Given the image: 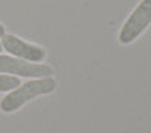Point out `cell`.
Returning <instances> with one entry per match:
<instances>
[{
  "instance_id": "cell-1",
  "label": "cell",
  "mask_w": 151,
  "mask_h": 133,
  "mask_svg": "<svg viewBox=\"0 0 151 133\" xmlns=\"http://www.w3.org/2000/svg\"><path fill=\"white\" fill-rule=\"evenodd\" d=\"M56 88H58V83L52 76L42 77V79H32L20 85L18 88L9 91L5 98H2V101H0V109L5 114L15 112L23 104L33 100L35 97L52 94L53 91H56Z\"/></svg>"
},
{
  "instance_id": "cell-2",
  "label": "cell",
  "mask_w": 151,
  "mask_h": 133,
  "mask_svg": "<svg viewBox=\"0 0 151 133\" xmlns=\"http://www.w3.org/2000/svg\"><path fill=\"white\" fill-rule=\"evenodd\" d=\"M151 24V0H141L119 30L118 40L127 45L136 41Z\"/></svg>"
},
{
  "instance_id": "cell-3",
  "label": "cell",
  "mask_w": 151,
  "mask_h": 133,
  "mask_svg": "<svg viewBox=\"0 0 151 133\" xmlns=\"http://www.w3.org/2000/svg\"><path fill=\"white\" fill-rule=\"evenodd\" d=\"M0 73L15 77H30V79H42L53 74V68L45 64L27 62L14 56L0 55Z\"/></svg>"
},
{
  "instance_id": "cell-4",
  "label": "cell",
  "mask_w": 151,
  "mask_h": 133,
  "mask_svg": "<svg viewBox=\"0 0 151 133\" xmlns=\"http://www.w3.org/2000/svg\"><path fill=\"white\" fill-rule=\"evenodd\" d=\"M2 47L3 50L8 52L9 55H12L14 58L23 59V60H27V62H35V64H40L45 59V50L38 45L29 44L26 41H23L18 36L12 35V33H5L2 38Z\"/></svg>"
},
{
  "instance_id": "cell-5",
  "label": "cell",
  "mask_w": 151,
  "mask_h": 133,
  "mask_svg": "<svg viewBox=\"0 0 151 133\" xmlns=\"http://www.w3.org/2000/svg\"><path fill=\"white\" fill-rule=\"evenodd\" d=\"M21 85L20 77L15 76H8V74H0V92H8L18 88Z\"/></svg>"
},
{
  "instance_id": "cell-6",
  "label": "cell",
  "mask_w": 151,
  "mask_h": 133,
  "mask_svg": "<svg viewBox=\"0 0 151 133\" xmlns=\"http://www.w3.org/2000/svg\"><path fill=\"white\" fill-rule=\"evenodd\" d=\"M6 33V30H5V26H3V24L2 23H0V38H2V36Z\"/></svg>"
},
{
  "instance_id": "cell-7",
  "label": "cell",
  "mask_w": 151,
  "mask_h": 133,
  "mask_svg": "<svg viewBox=\"0 0 151 133\" xmlns=\"http://www.w3.org/2000/svg\"><path fill=\"white\" fill-rule=\"evenodd\" d=\"M2 48H3V47H2V42H0V52H2Z\"/></svg>"
}]
</instances>
